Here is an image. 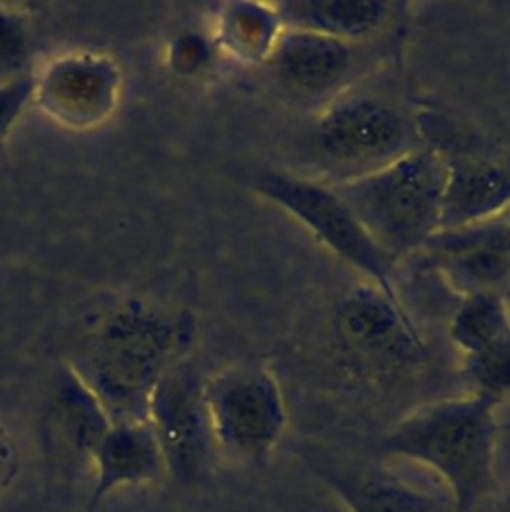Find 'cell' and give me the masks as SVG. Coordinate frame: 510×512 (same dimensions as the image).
Here are the masks:
<instances>
[{"label": "cell", "instance_id": "obj_13", "mask_svg": "<svg viewBox=\"0 0 510 512\" xmlns=\"http://www.w3.org/2000/svg\"><path fill=\"white\" fill-rule=\"evenodd\" d=\"M444 280L462 296L502 292L510 280V250L492 218L438 230L422 248Z\"/></svg>", "mask_w": 510, "mask_h": 512}, {"label": "cell", "instance_id": "obj_23", "mask_svg": "<svg viewBox=\"0 0 510 512\" xmlns=\"http://www.w3.org/2000/svg\"><path fill=\"white\" fill-rule=\"evenodd\" d=\"M18 472V450L10 434L0 424V494L10 486Z\"/></svg>", "mask_w": 510, "mask_h": 512}, {"label": "cell", "instance_id": "obj_24", "mask_svg": "<svg viewBox=\"0 0 510 512\" xmlns=\"http://www.w3.org/2000/svg\"><path fill=\"white\" fill-rule=\"evenodd\" d=\"M470 512H510V488L502 492H492L486 500H482Z\"/></svg>", "mask_w": 510, "mask_h": 512}, {"label": "cell", "instance_id": "obj_4", "mask_svg": "<svg viewBox=\"0 0 510 512\" xmlns=\"http://www.w3.org/2000/svg\"><path fill=\"white\" fill-rule=\"evenodd\" d=\"M248 188L296 220L316 242L392 300H400L396 262L372 240L342 196L318 178L286 170L254 168ZM402 302V300H400Z\"/></svg>", "mask_w": 510, "mask_h": 512}, {"label": "cell", "instance_id": "obj_6", "mask_svg": "<svg viewBox=\"0 0 510 512\" xmlns=\"http://www.w3.org/2000/svg\"><path fill=\"white\" fill-rule=\"evenodd\" d=\"M418 128L392 102L346 90L320 108L312 128L314 146L336 180L372 172L420 146Z\"/></svg>", "mask_w": 510, "mask_h": 512}, {"label": "cell", "instance_id": "obj_3", "mask_svg": "<svg viewBox=\"0 0 510 512\" xmlns=\"http://www.w3.org/2000/svg\"><path fill=\"white\" fill-rule=\"evenodd\" d=\"M444 182L446 168L440 152L420 144L372 172L328 184L372 240L398 262L422 250L440 230Z\"/></svg>", "mask_w": 510, "mask_h": 512}, {"label": "cell", "instance_id": "obj_11", "mask_svg": "<svg viewBox=\"0 0 510 512\" xmlns=\"http://www.w3.org/2000/svg\"><path fill=\"white\" fill-rule=\"evenodd\" d=\"M428 146L440 152L446 168L440 230L488 220L510 204V160L456 138L454 130Z\"/></svg>", "mask_w": 510, "mask_h": 512}, {"label": "cell", "instance_id": "obj_15", "mask_svg": "<svg viewBox=\"0 0 510 512\" xmlns=\"http://www.w3.org/2000/svg\"><path fill=\"white\" fill-rule=\"evenodd\" d=\"M276 6L286 28L350 44L374 42L396 18V6L382 0H284Z\"/></svg>", "mask_w": 510, "mask_h": 512}, {"label": "cell", "instance_id": "obj_25", "mask_svg": "<svg viewBox=\"0 0 510 512\" xmlns=\"http://www.w3.org/2000/svg\"><path fill=\"white\" fill-rule=\"evenodd\" d=\"M492 222H494V226H496V230H498L502 242H504L506 248L510 250V204L504 206L498 214H494V216H492Z\"/></svg>", "mask_w": 510, "mask_h": 512}, {"label": "cell", "instance_id": "obj_18", "mask_svg": "<svg viewBox=\"0 0 510 512\" xmlns=\"http://www.w3.org/2000/svg\"><path fill=\"white\" fill-rule=\"evenodd\" d=\"M510 334V310L502 292H478L462 296V304L450 318L448 336L462 358Z\"/></svg>", "mask_w": 510, "mask_h": 512}, {"label": "cell", "instance_id": "obj_2", "mask_svg": "<svg viewBox=\"0 0 510 512\" xmlns=\"http://www.w3.org/2000/svg\"><path fill=\"white\" fill-rule=\"evenodd\" d=\"M496 434V404L470 392L416 408L384 436L382 446L434 472L454 510L470 512L494 492Z\"/></svg>", "mask_w": 510, "mask_h": 512}, {"label": "cell", "instance_id": "obj_10", "mask_svg": "<svg viewBox=\"0 0 510 512\" xmlns=\"http://www.w3.org/2000/svg\"><path fill=\"white\" fill-rule=\"evenodd\" d=\"M366 46L286 28L264 66L282 94L322 108L350 90L360 76Z\"/></svg>", "mask_w": 510, "mask_h": 512}, {"label": "cell", "instance_id": "obj_5", "mask_svg": "<svg viewBox=\"0 0 510 512\" xmlns=\"http://www.w3.org/2000/svg\"><path fill=\"white\" fill-rule=\"evenodd\" d=\"M204 400L216 450L228 458L262 462L284 436V394L264 364H236L204 378Z\"/></svg>", "mask_w": 510, "mask_h": 512}, {"label": "cell", "instance_id": "obj_14", "mask_svg": "<svg viewBox=\"0 0 510 512\" xmlns=\"http://www.w3.org/2000/svg\"><path fill=\"white\" fill-rule=\"evenodd\" d=\"M166 462L148 420L112 422L92 460V488L86 512L126 488H140L166 476Z\"/></svg>", "mask_w": 510, "mask_h": 512}, {"label": "cell", "instance_id": "obj_17", "mask_svg": "<svg viewBox=\"0 0 510 512\" xmlns=\"http://www.w3.org/2000/svg\"><path fill=\"white\" fill-rule=\"evenodd\" d=\"M284 30L276 4L236 0L218 6L210 36L216 50L234 62L264 66Z\"/></svg>", "mask_w": 510, "mask_h": 512}, {"label": "cell", "instance_id": "obj_9", "mask_svg": "<svg viewBox=\"0 0 510 512\" xmlns=\"http://www.w3.org/2000/svg\"><path fill=\"white\" fill-rule=\"evenodd\" d=\"M120 94L122 72L112 56L72 50L34 74L32 104L62 128L92 130L116 112Z\"/></svg>", "mask_w": 510, "mask_h": 512}, {"label": "cell", "instance_id": "obj_1", "mask_svg": "<svg viewBox=\"0 0 510 512\" xmlns=\"http://www.w3.org/2000/svg\"><path fill=\"white\" fill-rule=\"evenodd\" d=\"M192 338L190 320L144 300H128L102 316L80 360L70 366L112 422L148 420L160 376Z\"/></svg>", "mask_w": 510, "mask_h": 512}, {"label": "cell", "instance_id": "obj_21", "mask_svg": "<svg viewBox=\"0 0 510 512\" xmlns=\"http://www.w3.org/2000/svg\"><path fill=\"white\" fill-rule=\"evenodd\" d=\"M216 52L218 50L210 34L198 30H182L170 40L166 60L176 74L198 76L212 66Z\"/></svg>", "mask_w": 510, "mask_h": 512}, {"label": "cell", "instance_id": "obj_12", "mask_svg": "<svg viewBox=\"0 0 510 512\" xmlns=\"http://www.w3.org/2000/svg\"><path fill=\"white\" fill-rule=\"evenodd\" d=\"M110 424L92 390L72 368H66L52 388L42 418L46 456L64 474H90L96 448Z\"/></svg>", "mask_w": 510, "mask_h": 512}, {"label": "cell", "instance_id": "obj_7", "mask_svg": "<svg viewBox=\"0 0 510 512\" xmlns=\"http://www.w3.org/2000/svg\"><path fill=\"white\" fill-rule=\"evenodd\" d=\"M332 332L342 354L374 378L414 366L424 342L406 306L362 282L334 306Z\"/></svg>", "mask_w": 510, "mask_h": 512}, {"label": "cell", "instance_id": "obj_16", "mask_svg": "<svg viewBox=\"0 0 510 512\" xmlns=\"http://www.w3.org/2000/svg\"><path fill=\"white\" fill-rule=\"evenodd\" d=\"M348 512H456L448 494L426 490L406 478L374 468L352 476H326Z\"/></svg>", "mask_w": 510, "mask_h": 512}, {"label": "cell", "instance_id": "obj_22", "mask_svg": "<svg viewBox=\"0 0 510 512\" xmlns=\"http://www.w3.org/2000/svg\"><path fill=\"white\" fill-rule=\"evenodd\" d=\"M34 74L0 84V144L10 136L22 114L32 106Z\"/></svg>", "mask_w": 510, "mask_h": 512}, {"label": "cell", "instance_id": "obj_8", "mask_svg": "<svg viewBox=\"0 0 510 512\" xmlns=\"http://www.w3.org/2000/svg\"><path fill=\"white\" fill-rule=\"evenodd\" d=\"M148 422L170 476L182 484H196L210 472L218 450L204 400V378L184 358L160 376L150 398Z\"/></svg>", "mask_w": 510, "mask_h": 512}, {"label": "cell", "instance_id": "obj_19", "mask_svg": "<svg viewBox=\"0 0 510 512\" xmlns=\"http://www.w3.org/2000/svg\"><path fill=\"white\" fill-rule=\"evenodd\" d=\"M462 360L464 372L474 386L472 394L496 406L510 394V334Z\"/></svg>", "mask_w": 510, "mask_h": 512}, {"label": "cell", "instance_id": "obj_20", "mask_svg": "<svg viewBox=\"0 0 510 512\" xmlns=\"http://www.w3.org/2000/svg\"><path fill=\"white\" fill-rule=\"evenodd\" d=\"M32 32L28 16L12 4H0V84L32 74Z\"/></svg>", "mask_w": 510, "mask_h": 512}]
</instances>
